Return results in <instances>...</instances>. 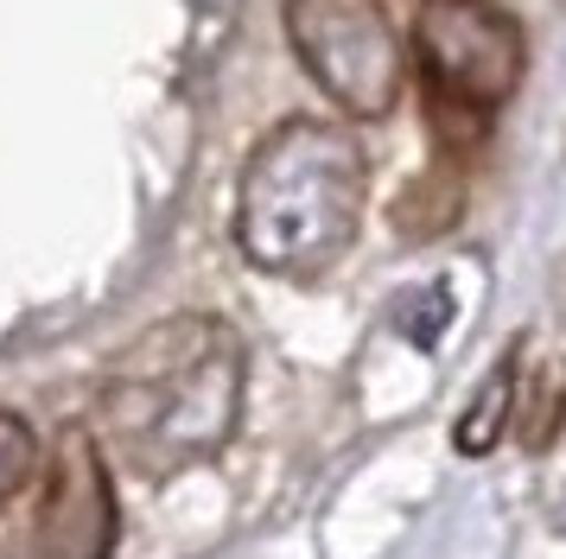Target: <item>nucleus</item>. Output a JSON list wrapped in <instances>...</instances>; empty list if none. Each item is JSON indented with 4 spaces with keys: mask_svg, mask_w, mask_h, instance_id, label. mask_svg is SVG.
<instances>
[{
    "mask_svg": "<svg viewBox=\"0 0 566 559\" xmlns=\"http://www.w3.org/2000/svg\"><path fill=\"white\" fill-rule=\"evenodd\" d=\"M413 64L427 76V96L459 102L471 115H496L528 76V39L490 0H420Z\"/></svg>",
    "mask_w": 566,
    "mask_h": 559,
    "instance_id": "20e7f679",
    "label": "nucleus"
},
{
    "mask_svg": "<svg viewBox=\"0 0 566 559\" xmlns=\"http://www.w3.org/2000/svg\"><path fill=\"white\" fill-rule=\"evenodd\" d=\"M39 559H115L122 547V508L108 452L90 426H64L45 464V503L32 515Z\"/></svg>",
    "mask_w": 566,
    "mask_h": 559,
    "instance_id": "39448f33",
    "label": "nucleus"
},
{
    "mask_svg": "<svg viewBox=\"0 0 566 559\" xmlns=\"http://www.w3.org/2000/svg\"><path fill=\"white\" fill-rule=\"evenodd\" d=\"M515 394H522V337L496 356V369H490V376L478 381V394L464 401L459 426H452V445H459L464 457H490L515 426Z\"/></svg>",
    "mask_w": 566,
    "mask_h": 559,
    "instance_id": "423d86ee",
    "label": "nucleus"
},
{
    "mask_svg": "<svg viewBox=\"0 0 566 559\" xmlns=\"http://www.w3.org/2000/svg\"><path fill=\"white\" fill-rule=\"evenodd\" d=\"M32 471H39V439H32V426L20 413L0 407V503H13L32 483Z\"/></svg>",
    "mask_w": 566,
    "mask_h": 559,
    "instance_id": "1a4fd4ad",
    "label": "nucleus"
},
{
    "mask_svg": "<svg viewBox=\"0 0 566 559\" xmlns=\"http://www.w3.org/2000/svg\"><path fill=\"white\" fill-rule=\"evenodd\" d=\"M452 217H459V172L452 166L413 178L408 198L395 203V229L401 235H439V229H452Z\"/></svg>",
    "mask_w": 566,
    "mask_h": 559,
    "instance_id": "6e6552de",
    "label": "nucleus"
},
{
    "mask_svg": "<svg viewBox=\"0 0 566 559\" xmlns=\"http://www.w3.org/2000/svg\"><path fill=\"white\" fill-rule=\"evenodd\" d=\"M446 318H452V299H446V286H427V318H420V305H413L408 337H413V344H433L439 330H446Z\"/></svg>",
    "mask_w": 566,
    "mask_h": 559,
    "instance_id": "9d476101",
    "label": "nucleus"
},
{
    "mask_svg": "<svg viewBox=\"0 0 566 559\" xmlns=\"http://www.w3.org/2000/svg\"><path fill=\"white\" fill-rule=\"evenodd\" d=\"M566 426V356L541 362V376L528 381V394H515V432L522 452H547Z\"/></svg>",
    "mask_w": 566,
    "mask_h": 559,
    "instance_id": "0eeeda50",
    "label": "nucleus"
},
{
    "mask_svg": "<svg viewBox=\"0 0 566 559\" xmlns=\"http://www.w3.org/2000/svg\"><path fill=\"white\" fill-rule=\"evenodd\" d=\"M0 559H13V540H7V534H0Z\"/></svg>",
    "mask_w": 566,
    "mask_h": 559,
    "instance_id": "9b49d317",
    "label": "nucleus"
},
{
    "mask_svg": "<svg viewBox=\"0 0 566 559\" xmlns=\"http://www.w3.org/2000/svg\"><path fill=\"white\" fill-rule=\"evenodd\" d=\"M249 356L223 318L179 312L140 330L103 376V432L140 477L191 471L230 445L242 420Z\"/></svg>",
    "mask_w": 566,
    "mask_h": 559,
    "instance_id": "f257e3e1",
    "label": "nucleus"
},
{
    "mask_svg": "<svg viewBox=\"0 0 566 559\" xmlns=\"http://www.w3.org/2000/svg\"><path fill=\"white\" fill-rule=\"evenodd\" d=\"M286 39L325 102L350 122H382L408 89V51L382 0H286Z\"/></svg>",
    "mask_w": 566,
    "mask_h": 559,
    "instance_id": "7ed1b4c3",
    "label": "nucleus"
},
{
    "mask_svg": "<svg viewBox=\"0 0 566 559\" xmlns=\"http://www.w3.org/2000/svg\"><path fill=\"white\" fill-rule=\"evenodd\" d=\"M369 159L344 122L286 115L268 127L235 184V242L249 267L281 280H312L337 267L363 229Z\"/></svg>",
    "mask_w": 566,
    "mask_h": 559,
    "instance_id": "f03ea898",
    "label": "nucleus"
}]
</instances>
